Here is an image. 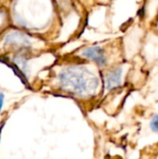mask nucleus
Masks as SVG:
<instances>
[{
	"instance_id": "nucleus-1",
	"label": "nucleus",
	"mask_w": 158,
	"mask_h": 159,
	"mask_svg": "<svg viewBox=\"0 0 158 159\" xmlns=\"http://www.w3.org/2000/svg\"><path fill=\"white\" fill-rule=\"evenodd\" d=\"M58 81L62 90L81 97L95 94L99 88L97 76L84 66L66 67L59 73Z\"/></svg>"
},
{
	"instance_id": "nucleus-2",
	"label": "nucleus",
	"mask_w": 158,
	"mask_h": 159,
	"mask_svg": "<svg viewBox=\"0 0 158 159\" xmlns=\"http://www.w3.org/2000/svg\"><path fill=\"white\" fill-rule=\"evenodd\" d=\"M5 45L14 48H29L32 43L27 35L20 31H12L5 37Z\"/></svg>"
},
{
	"instance_id": "nucleus-3",
	"label": "nucleus",
	"mask_w": 158,
	"mask_h": 159,
	"mask_svg": "<svg viewBox=\"0 0 158 159\" xmlns=\"http://www.w3.org/2000/svg\"><path fill=\"white\" fill-rule=\"evenodd\" d=\"M82 56L95 61L100 66H104L107 63L104 50L99 46L89 47L82 51Z\"/></svg>"
},
{
	"instance_id": "nucleus-4",
	"label": "nucleus",
	"mask_w": 158,
	"mask_h": 159,
	"mask_svg": "<svg viewBox=\"0 0 158 159\" xmlns=\"http://www.w3.org/2000/svg\"><path fill=\"white\" fill-rule=\"evenodd\" d=\"M122 68H115L109 72L105 77V87L107 89H113L119 87L122 83Z\"/></svg>"
},
{
	"instance_id": "nucleus-5",
	"label": "nucleus",
	"mask_w": 158,
	"mask_h": 159,
	"mask_svg": "<svg viewBox=\"0 0 158 159\" xmlns=\"http://www.w3.org/2000/svg\"><path fill=\"white\" fill-rule=\"evenodd\" d=\"M150 127H151V129L155 132H158V115H156L152 120H151V123H150Z\"/></svg>"
},
{
	"instance_id": "nucleus-6",
	"label": "nucleus",
	"mask_w": 158,
	"mask_h": 159,
	"mask_svg": "<svg viewBox=\"0 0 158 159\" xmlns=\"http://www.w3.org/2000/svg\"><path fill=\"white\" fill-rule=\"evenodd\" d=\"M3 104H4V95L2 93H0V113H1Z\"/></svg>"
},
{
	"instance_id": "nucleus-7",
	"label": "nucleus",
	"mask_w": 158,
	"mask_h": 159,
	"mask_svg": "<svg viewBox=\"0 0 158 159\" xmlns=\"http://www.w3.org/2000/svg\"><path fill=\"white\" fill-rule=\"evenodd\" d=\"M5 16H6V14L2 10H0V25L3 22V20H5Z\"/></svg>"
}]
</instances>
